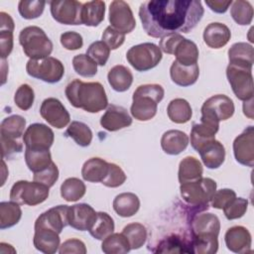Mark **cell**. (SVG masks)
<instances>
[{"label": "cell", "mask_w": 254, "mask_h": 254, "mask_svg": "<svg viewBox=\"0 0 254 254\" xmlns=\"http://www.w3.org/2000/svg\"><path fill=\"white\" fill-rule=\"evenodd\" d=\"M191 251L196 254H213L217 252V236H190Z\"/></svg>", "instance_id": "45"}, {"label": "cell", "mask_w": 254, "mask_h": 254, "mask_svg": "<svg viewBox=\"0 0 254 254\" xmlns=\"http://www.w3.org/2000/svg\"><path fill=\"white\" fill-rule=\"evenodd\" d=\"M19 43L23 52L30 60H41L49 57L53 52V43L43 29L28 26L21 30Z\"/></svg>", "instance_id": "5"}, {"label": "cell", "mask_w": 254, "mask_h": 254, "mask_svg": "<svg viewBox=\"0 0 254 254\" xmlns=\"http://www.w3.org/2000/svg\"><path fill=\"white\" fill-rule=\"evenodd\" d=\"M25 162L34 174L47 169L52 164V155L49 150L25 149Z\"/></svg>", "instance_id": "36"}, {"label": "cell", "mask_w": 254, "mask_h": 254, "mask_svg": "<svg viewBox=\"0 0 254 254\" xmlns=\"http://www.w3.org/2000/svg\"><path fill=\"white\" fill-rule=\"evenodd\" d=\"M203 169L201 163L192 156L184 158L179 165L178 178L180 184L197 180L202 177Z\"/></svg>", "instance_id": "34"}, {"label": "cell", "mask_w": 254, "mask_h": 254, "mask_svg": "<svg viewBox=\"0 0 254 254\" xmlns=\"http://www.w3.org/2000/svg\"><path fill=\"white\" fill-rule=\"evenodd\" d=\"M60 40H61L62 46L68 51L78 50L83 45V40H82L81 35L79 33L73 32V31H68V32L63 33L61 35Z\"/></svg>", "instance_id": "56"}, {"label": "cell", "mask_w": 254, "mask_h": 254, "mask_svg": "<svg viewBox=\"0 0 254 254\" xmlns=\"http://www.w3.org/2000/svg\"><path fill=\"white\" fill-rule=\"evenodd\" d=\"M34 229L35 234L33 243L37 250L46 254H54L59 250L61 246V239L59 236L60 233L47 227H39Z\"/></svg>", "instance_id": "23"}, {"label": "cell", "mask_w": 254, "mask_h": 254, "mask_svg": "<svg viewBox=\"0 0 254 254\" xmlns=\"http://www.w3.org/2000/svg\"><path fill=\"white\" fill-rule=\"evenodd\" d=\"M248 207V200L243 197L235 196L222 209L225 217L228 220H233L242 217Z\"/></svg>", "instance_id": "49"}, {"label": "cell", "mask_w": 254, "mask_h": 254, "mask_svg": "<svg viewBox=\"0 0 254 254\" xmlns=\"http://www.w3.org/2000/svg\"><path fill=\"white\" fill-rule=\"evenodd\" d=\"M34 99H35V93H34V89L27 83L21 84L14 95V102L17 105V107H19L21 110H29L33 103H34Z\"/></svg>", "instance_id": "48"}, {"label": "cell", "mask_w": 254, "mask_h": 254, "mask_svg": "<svg viewBox=\"0 0 254 254\" xmlns=\"http://www.w3.org/2000/svg\"><path fill=\"white\" fill-rule=\"evenodd\" d=\"M51 14L60 24L81 25L82 3L75 0H54L50 2Z\"/></svg>", "instance_id": "11"}, {"label": "cell", "mask_w": 254, "mask_h": 254, "mask_svg": "<svg viewBox=\"0 0 254 254\" xmlns=\"http://www.w3.org/2000/svg\"><path fill=\"white\" fill-rule=\"evenodd\" d=\"M64 93L73 107L89 113H97L108 106L106 92L100 82L73 79L66 85Z\"/></svg>", "instance_id": "2"}, {"label": "cell", "mask_w": 254, "mask_h": 254, "mask_svg": "<svg viewBox=\"0 0 254 254\" xmlns=\"http://www.w3.org/2000/svg\"><path fill=\"white\" fill-rule=\"evenodd\" d=\"M97 212L87 203H76L68 206L67 222L68 225L79 231H86L91 228Z\"/></svg>", "instance_id": "16"}, {"label": "cell", "mask_w": 254, "mask_h": 254, "mask_svg": "<svg viewBox=\"0 0 254 254\" xmlns=\"http://www.w3.org/2000/svg\"><path fill=\"white\" fill-rule=\"evenodd\" d=\"M67 210L68 205L64 204L57 205L48 209L36 219L34 228L47 227L57 231L58 233H61L63 229L68 225Z\"/></svg>", "instance_id": "18"}, {"label": "cell", "mask_w": 254, "mask_h": 254, "mask_svg": "<svg viewBox=\"0 0 254 254\" xmlns=\"http://www.w3.org/2000/svg\"><path fill=\"white\" fill-rule=\"evenodd\" d=\"M26 119L21 115H11L4 118L0 125L1 137L21 139L24 135Z\"/></svg>", "instance_id": "37"}, {"label": "cell", "mask_w": 254, "mask_h": 254, "mask_svg": "<svg viewBox=\"0 0 254 254\" xmlns=\"http://www.w3.org/2000/svg\"><path fill=\"white\" fill-rule=\"evenodd\" d=\"M189 142V136L185 132L168 130L161 138V147L166 154L176 156L187 149Z\"/></svg>", "instance_id": "27"}, {"label": "cell", "mask_w": 254, "mask_h": 254, "mask_svg": "<svg viewBox=\"0 0 254 254\" xmlns=\"http://www.w3.org/2000/svg\"><path fill=\"white\" fill-rule=\"evenodd\" d=\"M173 55L176 57V62L183 65H192L197 64L198 48L190 40L183 38L176 46Z\"/></svg>", "instance_id": "33"}, {"label": "cell", "mask_w": 254, "mask_h": 254, "mask_svg": "<svg viewBox=\"0 0 254 254\" xmlns=\"http://www.w3.org/2000/svg\"><path fill=\"white\" fill-rule=\"evenodd\" d=\"M45 6L46 1L43 0H21L18 4V11L22 18L32 20L43 14Z\"/></svg>", "instance_id": "47"}, {"label": "cell", "mask_w": 254, "mask_h": 254, "mask_svg": "<svg viewBox=\"0 0 254 254\" xmlns=\"http://www.w3.org/2000/svg\"><path fill=\"white\" fill-rule=\"evenodd\" d=\"M220 230L218 217L209 212L194 214L190 220V236H217Z\"/></svg>", "instance_id": "20"}, {"label": "cell", "mask_w": 254, "mask_h": 254, "mask_svg": "<svg viewBox=\"0 0 254 254\" xmlns=\"http://www.w3.org/2000/svg\"><path fill=\"white\" fill-rule=\"evenodd\" d=\"M40 114L51 126L62 129L70 121V115L64 104L55 97L46 98L40 107Z\"/></svg>", "instance_id": "14"}, {"label": "cell", "mask_w": 254, "mask_h": 254, "mask_svg": "<svg viewBox=\"0 0 254 254\" xmlns=\"http://www.w3.org/2000/svg\"><path fill=\"white\" fill-rule=\"evenodd\" d=\"M58 179H59V169L54 162H52V164L47 169L41 172L35 173L33 176V180L35 182L46 185L49 188L53 187L58 181Z\"/></svg>", "instance_id": "52"}, {"label": "cell", "mask_w": 254, "mask_h": 254, "mask_svg": "<svg viewBox=\"0 0 254 254\" xmlns=\"http://www.w3.org/2000/svg\"><path fill=\"white\" fill-rule=\"evenodd\" d=\"M126 59L138 71H147L159 64L162 60V51L153 43H143L131 47Z\"/></svg>", "instance_id": "7"}, {"label": "cell", "mask_w": 254, "mask_h": 254, "mask_svg": "<svg viewBox=\"0 0 254 254\" xmlns=\"http://www.w3.org/2000/svg\"><path fill=\"white\" fill-rule=\"evenodd\" d=\"M86 55L91 58L98 65H104L109 59L110 49L102 41H96L87 48Z\"/></svg>", "instance_id": "50"}, {"label": "cell", "mask_w": 254, "mask_h": 254, "mask_svg": "<svg viewBox=\"0 0 254 254\" xmlns=\"http://www.w3.org/2000/svg\"><path fill=\"white\" fill-rule=\"evenodd\" d=\"M219 129V121L214 117L201 113L200 122L194 123L190 131V145L197 151L206 142L215 139Z\"/></svg>", "instance_id": "13"}, {"label": "cell", "mask_w": 254, "mask_h": 254, "mask_svg": "<svg viewBox=\"0 0 254 254\" xmlns=\"http://www.w3.org/2000/svg\"><path fill=\"white\" fill-rule=\"evenodd\" d=\"M169 119L177 124H184L190 120L192 110L190 103L184 98H175L171 100L167 107Z\"/></svg>", "instance_id": "35"}, {"label": "cell", "mask_w": 254, "mask_h": 254, "mask_svg": "<svg viewBox=\"0 0 254 254\" xmlns=\"http://www.w3.org/2000/svg\"><path fill=\"white\" fill-rule=\"evenodd\" d=\"M104 15L105 2L99 0L88 1L82 4L80 21L82 25L96 27L104 20Z\"/></svg>", "instance_id": "30"}, {"label": "cell", "mask_w": 254, "mask_h": 254, "mask_svg": "<svg viewBox=\"0 0 254 254\" xmlns=\"http://www.w3.org/2000/svg\"><path fill=\"white\" fill-rule=\"evenodd\" d=\"M252 103H253V100L250 102L249 104V107H247L245 104H243V112L244 114L249 117L250 119H253V108H252Z\"/></svg>", "instance_id": "62"}, {"label": "cell", "mask_w": 254, "mask_h": 254, "mask_svg": "<svg viewBox=\"0 0 254 254\" xmlns=\"http://www.w3.org/2000/svg\"><path fill=\"white\" fill-rule=\"evenodd\" d=\"M165 90L162 85L156 83L139 85L133 93L130 108L132 116L138 121L152 119L158 109V103L164 98Z\"/></svg>", "instance_id": "3"}, {"label": "cell", "mask_w": 254, "mask_h": 254, "mask_svg": "<svg viewBox=\"0 0 254 254\" xmlns=\"http://www.w3.org/2000/svg\"><path fill=\"white\" fill-rule=\"evenodd\" d=\"M234 110L235 108L232 99L224 94L212 95L203 102L200 109L201 112L213 116L219 122L232 117Z\"/></svg>", "instance_id": "17"}, {"label": "cell", "mask_w": 254, "mask_h": 254, "mask_svg": "<svg viewBox=\"0 0 254 254\" xmlns=\"http://www.w3.org/2000/svg\"><path fill=\"white\" fill-rule=\"evenodd\" d=\"M65 135L80 147H87L92 141V131L85 123L80 121H72L67 127Z\"/></svg>", "instance_id": "42"}, {"label": "cell", "mask_w": 254, "mask_h": 254, "mask_svg": "<svg viewBox=\"0 0 254 254\" xmlns=\"http://www.w3.org/2000/svg\"><path fill=\"white\" fill-rule=\"evenodd\" d=\"M114 228L115 225L113 218L107 212L98 211L96 214V219L88 231L93 238L103 240L108 235L113 233Z\"/></svg>", "instance_id": "39"}, {"label": "cell", "mask_w": 254, "mask_h": 254, "mask_svg": "<svg viewBox=\"0 0 254 254\" xmlns=\"http://www.w3.org/2000/svg\"><path fill=\"white\" fill-rule=\"evenodd\" d=\"M1 153L2 159L10 158L15 154H19L23 151V143L20 139H11L1 137Z\"/></svg>", "instance_id": "54"}, {"label": "cell", "mask_w": 254, "mask_h": 254, "mask_svg": "<svg viewBox=\"0 0 254 254\" xmlns=\"http://www.w3.org/2000/svg\"><path fill=\"white\" fill-rule=\"evenodd\" d=\"M203 165L208 169L219 168L225 160V149L222 143L213 139L203 144L196 151Z\"/></svg>", "instance_id": "22"}, {"label": "cell", "mask_w": 254, "mask_h": 254, "mask_svg": "<svg viewBox=\"0 0 254 254\" xmlns=\"http://www.w3.org/2000/svg\"><path fill=\"white\" fill-rule=\"evenodd\" d=\"M203 13L201 2L197 0H149L139 8L142 27L153 38L189 33L201 20Z\"/></svg>", "instance_id": "1"}, {"label": "cell", "mask_w": 254, "mask_h": 254, "mask_svg": "<svg viewBox=\"0 0 254 254\" xmlns=\"http://www.w3.org/2000/svg\"><path fill=\"white\" fill-rule=\"evenodd\" d=\"M13 50V32L0 30V56L5 60Z\"/></svg>", "instance_id": "58"}, {"label": "cell", "mask_w": 254, "mask_h": 254, "mask_svg": "<svg viewBox=\"0 0 254 254\" xmlns=\"http://www.w3.org/2000/svg\"><path fill=\"white\" fill-rule=\"evenodd\" d=\"M14 28H15V25L12 17L5 12H1L0 13V30L13 32Z\"/></svg>", "instance_id": "61"}, {"label": "cell", "mask_w": 254, "mask_h": 254, "mask_svg": "<svg viewBox=\"0 0 254 254\" xmlns=\"http://www.w3.org/2000/svg\"><path fill=\"white\" fill-rule=\"evenodd\" d=\"M205 4L210 8L211 11L215 13H225L229 6H231L232 1H222V0H205Z\"/></svg>", "instance_id": "60"}, {"label": "cell", "mask_w": 254, "mask_h": 254, "mask_svg": "<svg viewBox=\"0 0 254 254\" xmlns=\"http://www.w3.org/2000/svg\"><path fill=\"white\" fill-rule=\"evenodd\" d=\"M230 15L232 19L241 26L249 25L253 19V8L248 1L237 0L232 1L230 8Z\"/></svg>", "instance_id": "44"}, {"label": "cell", "mask_w": 254, "mask_h": 254, "mask_svg": "<svg viewBox=\"0 0 254 254\" xmlns=\"http://www.w3.org/2000/svg\"><path fill=\"white\" fill-rule=\"evenodd\" d=\"M109 163L105 160L93 157L84 162L81 169L82 179L89 183H101L107 175Z\"/></svg>", "instance_id": "29"}, {"label": "cell", "mask_w": 254, "mask_h": 254, "mask_svg": "<svg viewBox=\"0 0 254 254\" xmlns=\"http://www.w3.org/2000/svg\"><path fill=\"white\" fill-rule=\"evenodd\" d=\"M226 247L234 253H247L251 251V234L247 228L236 225L227 229L224 235Z\"/></svg>", "instance_id": "21"}, {"label": "cell", "mask_w": 254, "mask_h": 254, "mask_svg": "<svg viewBox=\"0 0 254 254\" xmlns=\"http://www.w3.org/2000/svg\"><path fill=\"white\" fill-rule=\"evenodd\" d=\"M184 37L181 34H171L161 38L160 41V50L168 55H173L174 50L177 44L183 39Z\"/></svg>", "instance_id": "59"}, {"label": "cell", "mask_w": 254, "mask_h": 254, "mask_svg": "<svg viewBox=\"0 0 254 254\" xmlns=\"http://www.w3.org/2000/svg\"><path fill=\"white\" fill-rule=\"evenodd\" d=\"M107 79L115 91L124 92L130 88L133 82V74L126 66L117 64L108 71Z\"/></svg>", "instance_id": "32"}, {"label": "cell", "mask_w": 254, "mask_h": 254, "mask_svg": "<svg viewBox=\"0 0 254 254\" xmlns=\"http://www.w3.org/2000/svg\"><path fill=\"white\" fill-rule=\"evenodd\" d=\"M216 183L210 178H199L194 181L183 183L180 186L182 198L194 208V211H203L216 190Z\"/></svg>", "instance_id": "4"}, {"label": "cell", "mask_w": 254, "mask_h": 254, "mask_svg": "<svg viewBox=\"0 0 254 254\" xmlns=\"http://www.w3.org/2000/svg\"><path fill=\"white\" fill-rule=\"evenodd\" d=\"M228 60L229 64L252 69L254 63L253 47L243 42L233 44L228 50Z\"/></svg>", "instance_id": "26"}, {"label": "cell", "mask_w": 254, "mask_h": 254, "mask_svg": "<svg viewBox=\"0 0 254 254\" xmlns=\"http://www.w3.org/2000/svg\"><path fill=\"white\" fill-rule=\"evenodd\" d=\"M86 187L84 183L77 178H68L61 186L62 197L68 201H77L85 194Z\"/></svg>", "instance_id": "40"}, {"label": "cell", "mask_w": 254, "mask_h": 254, "mask_svg": "<svg viewBox=\"0 0 254 254\" xmlns=\"http://www.w3.org/2000/svg\"><path fill=\"white\" fill-rule=\"evenodd\" d=\"M233 153L235 160L246 167L254 165V128L248 126L233 141Z\"/></svg>", "instance_id": "15"}, {"label": "cell", "mask_w": 254, "mask_h": 254, "mask_svg": "<svg viewBox=\"0 0 254 254\" xmlns=\"http://www.w3.org/2000/svg\"><path fill=\"white\" fill-rule=\"evenodd\" d=\"M140 208V199L133 192H122L115 196L113 209L121 217H131Z\"/></svg>", "instance_id": "31"}, {"label": "cell", "mask_w": 254, "mask_h": 254, "mask_svg": "<svg viewBox=\"0 0 254 254\" xmlns=\"http://www.w3.org/2000/svg\"><path fill=\"white\" fill-rule=\"evenodd\" d=\"M110 26L122 34L131 33L136 27V21L130 6L122 0L112 1L109 5Z\"/></svg>", "instance_id": "10"}, {"label": "cell", "mask_w": 254, "mask_h": 254, "mask_svg": "<svg viewBox=\"0 0 254 254\" xmlns=\"http://www.w3.org/2000/svg\"><path fill=\"white\" fill-rule=\"evenodd\" d=\"M49 187L38 182L18 181L10 190V200L20 205L34 206L44 202L49 196Z\"/></svg>", "instance_id": "6"}, {"label": "cell", "mask_w": 254, "mask_h": 254, "mask_svg": "<svg viewBox=\"0 0 254 254\" xmlns=\"http://www.w3.org/2000/svg\"><path fill=\"white\" fill-rule=\"evenodd\" d=\"M231 38L229 28L218 22L208 24L203 31V41L211 49H220L224 47Z\"/></svg>", "instance_id": "24"}, {"label": "cell", "mask_w": 254, "mask_h": 254, "mask_svg": "<svg viewBox=\"0 0 254 254\" xmlns=\"http://www.w3.org/2000/svg\"><path fill=\"white\" fill-rule=\"evenodd\" d=\"M55 140L53 130L45 124L33 123L24 132L25 147L34 150H49Z\"/></svg>", "instance_id": "12"}, {"label": "cell", "mask_w": 254, "mask_h": 254, "mask_svg": "<svg viewBox=\"0 0 254 254\" xmlns=\"http://www.w3.org/2000/svg\"><path fill=\"white\" fill-rule=\"evenodd\" d=\"M126 181V175L124 171L116 164L109 163V168L106 177L101 182L107 188H118L122 186Z\"/></svg>", "instance_id": "51"}, {"label": "cell", "mask_w": 254, "mask_h": 254, "mask_svg": "<svg viewBox=\"0 0 254 254\" xmlns=\"http://www.w3.org/2000/svg\"><path fill=\"white\" fill-rule=\"evenodd\" d=\"M170 75L177 85L186 87L192 85L196 82L199 75L198 64L192 65H183L178 62L174 61L170 67Z\"/></svg>", "instance_id": "25"}, {"label": "cell", "mask_w": 254, "mask_h": 254, "mask_svg": "<svg viewBox=\"0 0 254 254\" xmlns=\"http://www.w3.org/2000/svg\"><path fill=\"white\" fill-rule=\"evenodd\" d=\"M122 234L127 238L131 249L141 248L146 243L148 237L146 227L139 222L127 224L123 228Z\"/></svg>", "instance_id": "43"}, {"label": "cell", "mask_w": 254, "mask_h": 254, "mask_svg": "<svg viewBox=\"0 0 254 254\" xmlns=\"http://www.w3.org/2000/svg\"><path fill=\"white\" fill-rule=\"evenodd\" d=\"M156 253H192L191 238L179 234H172L162 239L156 250Z\"/></svg>", "instance_id": "28"}, {"label": "cell", "mask_w": 254, "mask_h": 254, "mask_svg": "<svg viewBox=\"0 0 254 254\" xmlns=\"http://www.w3.org/2000/svg\"><path fill=\"white\" fill-rule=\"evenodd\" d=\"M101 250L106 254H124L131 250L127 238L121 233H111L102 240Z\"/></svg>", "instance_id": "41"}, {"label": "cell", "mask_w": 254, "mask_h": 254, "mask_svg": "<svg viewBox=\"0 0 254 254\" xmlns=\"http://www.w3.org/2000/svg\"><path fill=\"white\" fill-rule=\"evenodd\" d=\"M236 196V192L231 189H221L215 190L210 199L211 206L217 209H222L232 198Z\"/></svg>", "instance_id": "55"}, {"label": "cell", "mask_w": 254, "mask_h": 254, "mask_svg": "<svg viewBox=\"0 0 254 254\" xmlns=\"http://www.w3.org/2000/svg\"><path fill=\"white\" fill-rule=\"evenodd\" d=\"M226 76L235 96L246 101L253 98V76L252 69L228 64Z\"/></svg>", "instance_id": "9"}, {"label": "cell", "mask_w": 254, "mask_h": 254, "mask_svg": "<svg viewBox=\"0 0 254 254\" xmlns=\"http://www.w3.org/2000/svg\"><path fill=\"white\" fill-rule=\"evenodd\" d=\"M60 254L65 253H78V254H85L86 247L85 244L76 238H71L65 240L59 248Z\"/></svg>", "instance_id": "57"}, {"label": "cell", "mask_w": 254, "mask_h": 254, "mask_svg": "<svg viewBox=\"0 0 254 254\" xmlns=\"http://www.w3.org/2000/svg\"><path fill=\"white\" fill-rule=\"evenodd\" d=\"M26 70L30 76L48 83L59 82L64 74L63 63L53 57L29 60L26 64Z\"/></svg>", "instance_id": "8"}, {"label": "cell", "mask_w": 254, "mask_h": 254, "mask_svg": "<svg viewBox=\"0 0 254 254\" xmlns=\"http://www.w3.org/2000/svg\"><path fill=\"white\" fill-rule=\"evenodd\" d=\"M132 124V117L123 106L110 104L100 118V125L107 131L113 132Z\"/></svg>", "instance_id": "19"}, {"label": "cell", "mask_w": 254, "mask_h": 254, "mask_svg": "<svg viewBox=\"0 0 254 254\" xmlns=\"http://www.w3.org/2000/svg\"><path fill=\"white\" fill-rule=\"evenodd\" d=\"M72 66L74 71L83 77L94 76L97 72V64L84 54H79L73 57Z\"/></svg>", "instance_id": "46"}, {"label": "cell", "mask_w": 254, "mask_h": 254, "mask_svg": "<svg viewBox=\"0 0 254 254\" xmlns=\"http://www.w3.org/2000/svg\"><path fill=\"white\" fill-rule=\"evenodd\" d=\"M22 217L20 204L15 201L0 202V228L6 229L16 225Z\"/></svg>", "instance_id": "38"}, {"label": "cell", "mask_w": 254, "mask_h": 254, "mask_svg": "<svg viewBox=\"0 0 254 254\" xmlns=\"http://www.w3.org/2000/svg\"><path fill=\"white\" fill-rule=\"evenodd\" d=\"M101 39H102V42L105 43L110 50H116L120 46H122V44L124 43L125 35L115 30L111 26H108L104 30Z\"/></svg>", "instance_id": "53"}]
</instances>
